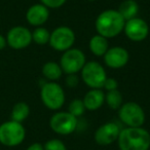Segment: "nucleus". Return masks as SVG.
I'll return each instance as SVG.
<instances>
[{"mask_svg":"<svg viewBox=\"0 0 150 150\" xmlns=\"http://www.w3.org/2000/svg\"><path fill=\"white\" fill-rule=\"evenodd\" d=\"M119 150H149L150 134L144 127H125L119 133Z\"/></svg>","mask_w":150,"mask_h":150,"instance_id":"obj_1","label":"nucleus"},{"mask_svg":"<svg viewBox=\"0 0 150 150\" xmlns=\"http://www.w3.org/2000/svg\"><path fill=\"white\" fill-rule=\"evenodd\" d=\"M125 20L115 9H107L98 16L96 20V30L99 35L105 38H113L119 35L125 29Z\"/></svg>","mask_w":150,"mask_h":150,"instance_id":"obj_2","label":"nucleus"},{"mask_svg":"<svg viewBox=\"0 0 150 150\" xmlns=\"http://www.w3.org/2000/svg\"><path fill=\"white\" fill-rule=\"evenodd\" d=\"M26 129L21 122L8 120L0 125V144L6 147H16L24 142Z\"/></svg>","mask_w":150,"mask_h":150,"instance_id":"obj_3","label":"nucleus"},{"mask_svg":"<svg viewBox=\"0 0 150 150\" xmlns=\"http://www.w3.org/2000/svg\"><path fill=\"white\" fill-rule=\"evenodd\" d=\"M40 98L46 108L50 110H59L65 103V93L59 83L50 81L42 86Z\"/></svg>","mask_w":150,"mask_h":150,"instance_id":"obj_4","label":"nucleus"},{"mask_svg":"<svg viewBox=\"0 0 150 150\" xmlns=\"http://www.w3.org/2000/svg\"><path fill=\"white\" fill-rule=\"evenodd\" d=\"M118 116L121 122L129 127H140L145 122V112L138 103L127 102L118 109Z\"/></svg>","mask_w":150,"mask_h":150,"instance_id":"obj_5","label":"nucleus"},{"mask_svg":"<svg viewBox=\"0 0 150 150\" xmlns=\"http://www.w3.org/2000/svg\"><path fill=\"white\" fill-rule=\"evenodd\" d=\"M81 78L91 88H102L107 78L104 67L98 62H88L81 69Z\"/></svg>","mask_w":150,"mask_h":150,"instance_id":"obj_6","label":"nucleus"},{"mask_svg":"<svg viewBox=\"0 0 150 150\" xmlns=\"http://www.w3.org/2000/svg\"><path fill=\"white\" fill-rule=\"evenodd\" d=\"M86 56L83 52L79 48H70L64 52L61 57L60 66L63 70V73L68 74H76L81 71L86 65Z\"/></svg>","mask_w":150,"mask_h":150,"instance_id":"obj_7","label":"nucleus"},{"mask_svg":"<svg viewBox=\"0 0 150 150\" xmlns=\"http://www.w3.org/2000/svg\"><path fill=\"white\" fill-rule=\"evenodd\" d=\"M77 118L69 112L61 111L50 117V127L56 134L67 136L75 132L77 127Z\"/></svg>","mask_w":150,"mask_h":150,"instance_id":"obj_8","label":"nucleus"},{"mask_svg":"<svg viewBox=\"0 0 150 150\" xmlns=\"http://www.w3.org/2000/svg\"><path fill=\"white\" fill-rule=\"evenodd\" d=\"M75 42V33L71 28L61 26L50 33V42L52 48L58 52H66L70 50Z\"/></svg>","mask_w":150,"mask_h":150,"instance_id":"obj_9","label":"nucleus"},{"mask_svg":"<svg viewBox=\"0 0 150 150\" xmlns=\"http://www.w3.org/2000/svg\"><path fill=\"white\" fill-rule=\"evenodd\" d=\"M32 42V32L23 26L11 28L6 35V43L13 50H24Z\"/></svg>","mask_w":150,"mask_h":150,"instance_id":"obj_10","label":"nucleus"},{"mask_svg":"<svg viewBox=\"0 0 150 150\" xmlns=\"http://www.w3.org/2000/svg\"><path fill=\"white\" fill-rule=\"evenodd\" d=\"M123 31L129 40L140 42L147 38L149 34V26L145 20L136 17L125 22Z\"/></svg>","mask_w":150,"mask_h":150,"instance_id":"obj_11","label":"nucleus"},{"mask_svg":"<svg viewBox=\"0 0 150 150\" xmlns=\"http://www.w3.org/2000/svg\"><path fill=\"white\" fill-rule=\"evenodd\" d=\"M120 129L115 122H106L100 125L95 133V141L100 146H108L118 139Z\"/></svg>","mask_w":150,"mask_h":150,"instance_id":"obj_12","label":"nucleus"},{"mask_svg":"<svg viewBox=\"0 0 150 150\" xmlns=\"http://www.w3.org/2000/svg\"><path fill=\"white\" fill-rule=\"evenodd\" d=\"M129 54L125 48L121 46L110 47L104 54V62L112 69H120L127 64Z\"/></svg>","mask_w":150,"mask_h":150,"instance_id":"obj_13","label":"nucleus"},{"mask_svg":"<svg viewBox=\"0 0 150 150\" xmlns=\"http://www.w3.org/2000/svg\"><path fill=\"white\" fill-rule=\"evenodd\" d=\"M48 17H50L48 8L41 3L31 5L26 13L27 22L31 26H35V27H41L48 20Z\"/></svg>","mask_w":150,"mask_h":150,"instance_id":"obj_14","label":"nucleus"},{"mask_svg":"<svg viewBox=\"0 0 150 150\" xmlns=\"http://www.w3.org/2000/svg\"><path fill=\"white\" fill-rule=\"evenodd\" d=\"M82 101L86 110H98L105 103V94L101 88H92L84 95Z\"/></svg>","mask_w":150,"mask_h":150,"instance_id":"obj_15","label":"nucleus"},{"mask_svg":"<svg viewBox=\"0 0 150 150\" xmlns=\"http://www.w3.org/2000/svg\"><path fill=\"white\" fill-rule=\"evenodd\" d=\"M90 50L95 56L97 57H104V54H106V52L109 50V42H108V39L103 36L97 35L93 36L90 40Z\"/></svg>","mask_w":150,"mask_h":150,"instance_id":"obj_16","label":"nucleus"},{"mask_svg":"<svg viewBox=\"0 0 150 150\" xmlns=\"http://www.w3.org/2000/svg\"><path fill=\"white\" fill-rule=\"evenodd\" d=\"M117 11L127 22L137 17L139 13V5L135 0H125L120 3Z\"/></svg>","mask_w":150,"mask_h":150,"instance_id":"obj_17","label":"nucleus"},{"mask_svg":"<svg viewBox=\"0 0 150 150\" xmlns=\"http://www.w3.org/2000/svg\"><path fill=\"white\" fill-rule=\"evenodd\" d=\"M63 70L60 64L56 62H47L42 66V75L50 81H56L60 79Z\"/></svg>","mask_w":150,"mask_h":150,"instance_id":"obj_18","label":"nucleus"},{"mask_svg":"<svg viewBox=\"0 0 150 150\" xmlns=\"http://www.w3.org/2000/svg\"><path fill=\"white\" fill-rule=\"evenodd\" d=\"M30 114V107L25 102H18L13 105L11 109V120L17 121V122H23L24 120L28 118Z\"/></svg>","mask_w":150,"mask_h":150,"instance_id":"obj_19","label":"nucleus"},{"mask_svg":"<svg viewBox=\"0 0 150 150\" xmlns=\"http://www.w3.org/2000/svg\"><path fill=\"white\" fill-rule=\"evenodd\" d=\"M122 95L118 90L110 91L107 92L105 95V102L108 105L109 108L113 109V110H118L122 105Z\"/></svg>","mask_w":150,"mask_h":150,"instance_id":"obj_20","label":"nucleus"},{"mask_svg":"<svg viewBox=\"0 0 150 150\" xmlns=\"http://www.w3.org/2000/svg\"><path fill=\"white\" fill-rule=\"evenodd\" d=\"M50 32L46 28L43 27H36V29L32 32V41L39 45H44V44L50 42Z\"/></svg>","mask_w":150,"mask_h":150,"instance_id":"obj_21","label":"nucleus"},{"mask_svg":"<svg viewBox=\"0 0 150 150\" xmlns=\"http://www.w3.org/2000/svg\"><path fill=\"white\" fill-rule=\"evenodd\" d=\"M86 111V107H84L83 101L80 99H74L70 102L68 107V112L75 116L76 118L81 116Z\"/></svg>","mask_w":150,"mask_h":150,"instance_id":"obj_22","label":"nucleus"},{"mask_svg":"<svg viewBox=\"0 0 150 150\" xmlns=\"http://www.w3.org/2000/svg\"><path fill=\"white\" fill-rule=\"evenodd\" d=\"M44 150H67V147L63 141L59 139H50L43 145Z\"/></svg>","mask_w":150,"mask_h":150,"instance_id":"obj_23","label":"nucleus"},{"mask_svg":"<svg viewBox=\"0 0 150 150\" xmlns=\"http://www.w3.org/2000/svg\"><path fill=\"white\" fill-rule=\"evenodd\" d=\"M40 2L47 8H59L66 2V0H40Z\"/></svg>","mask_w":150,"mask_h":150,"instance_id":"obj_24","label":"nucleus"},{"mask_svg":"<svg viewBox=\"0 0 150 150\" xmlns=\"http://www.w3.org/2000/svg\"><path fill=\"white\" fill-rule=\"evenodd\" d=\"M117 88H118V82H117V80L115 78L112 77L106 78V80L104 82V86H103V88H105L107 92H110V91L117 90Z\"/></svg>","mask_w":150,"mask_h":150,"instance_id":"obj_25","label":"nucleus"},{"mask_svg":"<svg viewBox=\"0 0 150 150\" xmlns=\"http://www.w3.org/2000/svg\"><path fill=\"white\" fill-rule=\"evenodd\" d=\"M79 83V79H78V76L76 74H68L66 77V86L68 88H74L78 86Z\"/></svg>","mask_w":150,"mask_h":150,"instance_id":"obj_26","label":"nucleus"},{"mask_svg":"<svg viewBox=\"0 0 150 150\" xmlns=\"http://www.w3.org/2000/svg\"><path fill=\"white\" fill-rule=\"evenodd\" d=\"M26 150H44L43 145L41 143H38V142H35V143L31 144L29 147Z\"/></svg>","mask_w":150,"mask_h":150,"instance_id":"obj_27","label":"nucleus"},{"mask_svg":"<svg viewBox=\"0 0 150 150\" xmlns=\"http://www.w3.org/2000/svg\"><path fill=\"white\" fill-rule=\"evenodd\" d=\"M6 38L3 37L1 34H0V50H2L5 48V46H6Z\"/></svg>","mask_w":150,"mask_h":150,"instance_id":"obj_28","label":"nucleus"},{"mask_svg":"<svg viewBox=\"0 0 150 150\" xmlns=\"http://www.w3.org/2000/svg\"><path fill=\"white\" fill-rule=\"evenodd\" d=\"M90 1H95V0H90Z\"/></svg>","mask_w":150,"mask_h":150,"instance_id":"obj_29","label":"nucleus"}]
</instances>
